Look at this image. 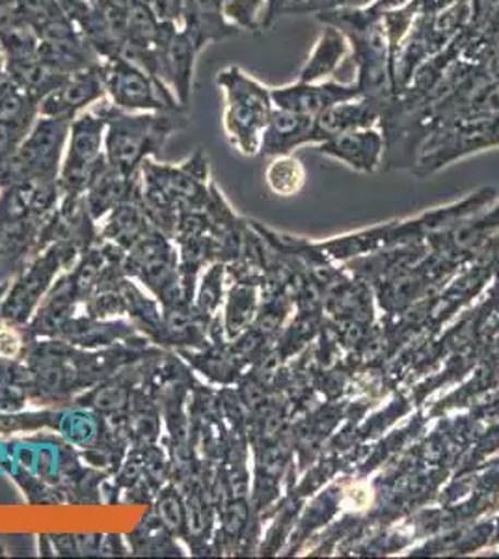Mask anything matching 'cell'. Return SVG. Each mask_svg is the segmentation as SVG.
Here are the masks:
<instances>
[{"mask_svg": "<svg viewBox=\"0 0 499 559\" xmlns=\"http://www.w3.org/2000/svg\"><path fill=\"white\" fill-rule=\"evenodd\" d=\"M287 7H289V0H266L265 28L274 25L280 15H285Z\"/></svg>", "mask_w": 499, "mask_h": 559, "instance_id": "26", "label": "cell"}, {"mask_svg": "<svg viewBox=\"0 0 499 559\" xmlns=\"http://www.w3.org/2000/svg\"><path fill=\"white\" fill-rule=\"evenodd\" d=\"M129 267H133L150 286L165 293L170 286L168 280L176 271L174 252L166 245L165 237H147L146 241L136 248Z\"/></svg>", "mask_w": 499, "mask_h": 559, "instance_id": "19", "label": "cell"}, {"mask_svg": "<svg viewBox=\"0 0 499 559\" xmlns=\"http://www.w3.org/2000/svg\"><path fill=\"white\" fill-rule=\"evenodd\" d=\"M316 15L321 23L337 26L347 36L356 75L354 83L360 90L361 97L375 103L384 116L385 108L392 105L395 92L390 41L385 34L382 10L369 4L358 8H332Z\"/></svg>", "mask_w": 499, "mask_h": 559, "instance_id": "1", "label": "cell"}, {"mask_svg": "<svg viewBox=\"0 0 499 559\" xmlns=\"http://www.w3.org/2000/svg\"><path fill=\"white\" fill-rule=\"evenodd\" d=\"M202 52L197 41L185 28L165 21L157 41L158 76L170 86L177 102L189 107L197 58Z\"/></svg>", "mask_w": 499, "mask_h": 559, "instance_id": "9", "label": "cell"}, {"mask_svg": "<svg viewBox=\"0 0 499 559\" xmlns=\"http://www.w3.org/2000/svg\"><path fill=\"white\" fill-rule=\"evenodd\" d=\"M382 110L366 97H356L348 102L337 103L334 107L326 108L324 112L316 116V142L321 144L323 140L335 134L356 131V129H371L380 126Z\"/></svg>", "mask_w": 499, "mask_h": 559, "instance_id": "14", "label": "cell"}, {"mask_svg": "<svg viewBox=\"0 0 499 559\" xmlns=\"http://www.w3.org/2000/svg\"><path fill=\"white\" fill-rule=\"evenodd\" d=\"M216 86L224 96L222 126L231 146L245 155L261 152V139L274 112L271 88L239 66L218 71Z\"/></svg>", "mask_w": 499, "mask_h": 559, "instance_id": "4", "label": "cell"}, {"mask_svg": "<svg viewBox=\"0 0 499 559\" xmlns=\"http://www.w3.org/2000/svg\"><path fill=\"white\" fill-rule=\"evenodd\" d=\"M4 71V58H2V55H0V73Z\"/></svg>", "mask_w": 499, "mask_h": 559, "instance_id": "28", "label": "cell"}, {"mask_svg": "<svg viewBox=\"0 0 499 559\" xmlns=\"http://www.w3.org/2000/svg\"><path fill=\"white\" fill-rule=\"evenodd\" d=\"M71 120L39 116L12 157L0 166V191L28 179H57Z\"/></svg>", "mask_w": 499, "mask_h": 559, "instance_id": "7", "label": "cell"}, {"mask_svg": "<svg viewBox=\"0 0 499 559\" xmlns=\"http://www.w3.org/2000/svg\"><path fill=\"white\" fill-rule=\"evenodd\" d=\"M152 4L161 15V20L171 21L176 25L181 23L185 0H152Z\"/></svg>", "mask_w": 499, "mask_h": 559, "instance_id": "24", "label": "cell"}, {"mask_svg": "<svg viewBox=\"0 0 499 559\" xmlns=\"http://www.w3.org/2000/svg\"><path fill=\"white\" fill-rule=\"evenodd\" d=\"M103 99H107V92L103 86L102 71L99 64L92 66L63 79L57 88L49 92L39 102V116L73 120Z\"/></svg>", "mask_w": 499, "mask_h": 559, "instance_id": "10", "label": "cell"}, {"mask_svg": "<svg viewBox=\"0 0 499 559\" xmlns=\"http://www.w3.org/2000/svg\"><path fill=\"white\" fill-rule=\"evenodd\" d=\"M34 123H0V166L17 150Z\"/></svg>", "mask_w": 499, "mask_h": 559, "instance_id": "23", "label": "cell"}, {"mask_svg": "<svg viewBox=\"0 0 499 559\" xmlns=\"http://www.w3.org/2000/svg\"><path fill=\"white\" fill-rule=\"evenodd\" d=\"M222 12L239 33L266 31V0H221Z\"/></svg>", "mask_w": 499, "mask_h": 559, "instance_id": "21", "label": "cell"}, {"mask_svg": "<svg viewBox=\"0 0 499 559\" xmlns=\"http://www.w3.org/2000/svg\"><path fill=\"white\" fill-rule=\"evenodd\" d=\"M39 118V102L28 96L20 84L0 73V123H34Z\"/></svg>", "mask_w": 499, "mask_h": 559, "instance_id": "20", "label": "cell"}, {"mask_svg": "<svg viewBox=\"0 0 499 559\" xmlns=\"http://www.w3.org/2000/svg\"><path fill=\"white\" fill-rule=\"evenodd\" d=\"M265 178L272 192L278 197H292L304 185V168L300 160L278 155L266 168Z\"/></svg>", "mask_w": 499, "mask_h": 559, "instance_id": "22", "label": "cell"}, {"mask_svg": "<svg viewBox=\"0 0 499 559\" xmlns=\"http://www.w3.org/2000/svg\"><path fill=\"white\" fill-rule=\"evenodd\" d=\"M107 131L105 159L108 168L133 176L163 150L174 134L189 126L185 110L176 112H126L105 99Z\"/></svg>", "mask_w": 499, "mask_h": 559, "instance_id": "2", "label": "cell"}, {"mask_svg": "<svg viewBox=\"0 0 499 559\" xmlns=\"http://www.w3.org/2000/svg\"><path fill=\"white\" fill-rule=\"evenodd\" d=\"M179 26L192 36L202 51L209 44L239 34L224 17L221 0H185Z\"/></svg>", "mask_w": 499, "mask_h": 559, "instance_id": "17", "label": "cell"}, {"mask_svg": "<svg viewBox=\"0 0 499 559\" xmlns=\"http://www.w3.org/2000/svg\"><path fill=\"white\" fill-rule=\"evenodd\" d=\"M316 118L274 107L261 139V152L265 155H287L295 147L316 142Z\"/></svg>", "mask_w": 499, "mask_h": 559, "instance_id": "15", "label": "cell"}, {"mask_svg": "<svg viewBox=\"0 0 499 559\" xmlns=\"http://www.w3.org/2000/svg\"><path fill=\"white\" fill-rule=\"evenodd\" d=\"M474 15L472 0H459L438 12L416 13L405 38L392 55L393 92L399 96L421 66L445 51L461 36Z\"/></svg>", "mask_w": 499, "mask_h": 559, "instance_id": "3", "label": "cell"}, {"mask_svg": "<svg viewBox=\"0 0 499 559\" xmlns=\"http://www.w3.org/2000/svg\"><path fill=\"white\" fill-rule=\"evenodd\" d=\"M108 102L126 112H176L187 110L170 86L133 60L115 55L99 60Z\"/></svg>", "mask_w": 499, "mask_h": 559, "instance_id": "6", "label": "cell"}, {"mask_svg": "<svg viewBox=\"0 0 499 559\" xmlns=\"http://www.w3.org/2000/svg\"><path fill=\"white\" fill-rule=\"evenodd\" d=\"M105 131V99L71 120L70 139L57 178L62 200L83 198L95 179L107 170Z\"/></svg>", "mask_w": 499, "mask_h": 559, "instance_id": "5", "label": "cell"}, {"mask_svg": "<svg viewBox=\"0 0 499 559\" xmlns=\"http://www.w3.org/2000/svg\"><path fill=\"white\" fill-rule=\"evenodd\" d=\"M310 57L300 70L298 81L302 83H324L342 70L343 62L351 57V44L347 36L337 26L323 23Z\"/></svg>", "mask_w": 499, "mask_h": 559, "instance_id": "16", "label": "cell"}, {"mask_svg": "<svg viewBox=\"0 0 499 559\" xmlns=\"http://www.w3.org/2000/svg\"><path fill=\"white\" fill-rule=\"evenodd\" d=\"M20 337L12 329H0V355L13 356L20 350Z\"/></svg>", "mask_w": 499, "mask_h": 559, "instance_id": "25", "label": "cell"}, {"mask_svg": "<svg viewBox=\"0 0 499 559\" xmlns=\"http://www.w3.org/2000/svg\"><path fill=\"white\" fill-rule=\"evenodd\" d=\"M406 2H408V0H375L373 7L384 12V10H393V8L403 7Z\"/></svg>", "mask_w": 499, "mask_h": 559, "instance_id": "27", "label": "cell"}, {"mask_svg": "<svg viewBox=\"0 0 499 559\" xmlns=\"http://www.w3.org/2000/svg\"><path fill=\"white\" fill-rule=\"evenodd\" d=\"M297 2H300V0H289V7H287V10H289V8H292L293 4H297ZM287 10H285V12H287Z\"/></svg>", "mask_w": 499, "mask_h": 559, "instance_id": "29", "label": "cell"}, {"mask_svg": "<svg viewBox=\"0 0 499 559\" xmlns=\"http://www.w3.org/2000/svg\"><path fill=\"white\" fill-rule=\"evenodd\" d=\"M490 146H499V115L461 123L425 140L419 168L421 173L429 174L451 160Z\"/></svg>", "mask_w": 499, "mask_h": 559, "instance_id": "8", "label": "cell"}, {"mask_svg": "<svg viewBox=\"0 0 499 559\" xmlns=\"http://www.w3.org/2000/svg\"><path fill=\"white\" fill-rule=\"evenodd\" d=\"M384 150L385 136L377 128L335 134L319 144V152L342 160L360 173H373L382 159Z\"/></svg>", "mask_w": 499, "mask_h": 559, "instance_id": "13", "label": "cell"}, {"mask_svg": "<svg viewBox=\"0 0 499 559\" xmlns=\"http://www.w3.org/2000/svg\"><path fill=\"white\" fill-rule=\"evenodd\" d=\"M71 254H75L73 248L58 245V247L52 248L49 254L39 258L26 271L25 276L17 282V286L10 292V297H8L4 310H2L4 318L12 319L15 323H23L25 319H28L32 308L44 295L45 289L49 287L55 274L62 267L66 255Z\"/></svg>", "mask_w": 499, "mask_h": 559, "instance_id": "12", "label": "cell"}, {"mask_svg": "<svg viewBox=\"0 0 499 559\" xmlns=\"http://www.w3.org/2000/svg\"><path fill=\"white\" fill-rule=\"evenodd\" d=\"M271 92L274 107L310 116V118H316L337 103L361 97L360 90L354 81L343 83V81H334V79L324 81V83L297 81V83L280 86V88H271Z\"/></svg>", "mask_w": 499, "mask_h": 559, "instance_id": "11", "label": "cell"}, {"mask_svg": "<svg viewBox=\"0 0 499 559\" xmlns=\"http://www.w3.org/2000/svg\"><path fill=\"white\" fill-rule=\"evenodd\" d=\"M474 15L461 34V55L477 58L499 39V0H472Z\"/></svg>", "mask_w": 499, "mask_h": 559, "instance_id": "18", "label": "cell"}]
</instances>
